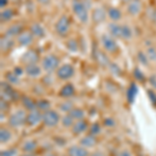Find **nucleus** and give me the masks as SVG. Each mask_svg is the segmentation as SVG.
I'll use <instances>...</instances> for the list:
<instances>
[{"instance_id":"nucleus-27","label":"nucleus","mask_w":156,"mask_h":156,"mask_svg":"<svg viewBox=\"0 0 156 156\" xmlns=\"http://www.w3.org/2000/svg\"><path fill=\"white\" fill-rule=\"evenodd\" d=\"M37 148V143L34 140H28L22 146V150L25 153H34Z\"/></svg>"},{"instance_id":"nucleus-5","label":"nucleus","mask_w":156,"mask_h":156,"mask_svg":"<svg viewBox=\"0 0 156 156\" xmlns=\"http://www.w3.org/2000/svg\"><path fill=\"white\" fill-rule=\"evenodd\" d=\"M100 43L102 48L109 53H117L119 51V45L115 37L110 34H102L100 37Z\"/></svg>"},{"instance_id":"nucleus-35","label":"nucleus","mask_w":156,"mask_h":156,"mask_svg":"<svg viewBox=\"0 0 156 156\" xmlns=\"http://www.w3.org/2000/svg\"><path fill=\"white\" fill-rule=\"evenodd\" d=\"M58 108L62 112H65V114H69L73 108H74V104H73L72 101H65V102L60 103Z\"/></svg>"},{"instance_id":"nucleus-9","label":"nucleus","mask_w":156,"mask_h":156,"mask_svg":"<svg viewBox=\"0 0 156 156\" xmlns=\"http://www.w3.org/2000/svg\"><path fill=\"white\" fill-rule=\"evenodd\" d=\"M93 55H94V58L97 62V64L99 66H101L102 68H108L109 65L112 64V62H110L109 57L107 56V54L105 52H103L102 50H100L98 47L94 48Z\"/></svg>"},{"instance_id":"nucleus-3","label":"nucleus","mask_w":156,"mask_h":156,"mask_svg":"<svg viewBox=\"0 0 156 156\" xmlns=\"http://www.w3.org/2000/svg\"><path fill=\"white\" fill-rule=\"evenodd\" d=\"M27 114L23 109H18L9 117V125L12 128H19L26 124Z\"/></svg>"},{"instance_id":"nucleus-34","label":"nucleus","mask_w":156,"mask_h":156,"mask_svg":"<svg viewBox=\"0 0 156 156\" xmlns=\"http://www.w3.org/2000/svg\"><path fill=\"white\" fill-rule=\"evenodd\" d=\"M60 122H62V126H64V127H66V128L71 127L72 128V126L74 125V123H75V120L73 119V118L69 114H66L64 117L62 118Z\"/></svg>"},{"instance_id":"nucleus-21","label":"nucleus","mask_w":156,"mask_h":156,"mask_svg":"<svg viewBox=\"0 0 156 156\" xmlns=\"http://www.w3.org/2000/svg\"><path fill=\"white\" fill-rule=\"evenodd\" d=\"M29 30L31 31V34L34 36V37H37V39H43V37L46 36L45 28L40 23H37V22L32 23L31 26H30Z\"/></svg>"},{"instance_id":"nucleus-8","label":"nucleus","mask_w":156,"mask_h":156,"mask_svg":"<svg viewBox=\"0 0 156 156\" xmlns=\"http://www.w3.org/2000/svg\"><path fill=\"white\" fill-rule=\"evenodd\" d=\"M75 68L70 64H64L56 71V76L60 80H69L74 76Z\"/></svg>"},{"instance_id":"nucleus-19","label":"nucleus","mask_w":156,"mask_h":156,"mask_svg":"<svg viewBox=\"0 0 156 156\" xmlns=\"http://www.w3.org/2000/svg\"><path fill=\"white\" fill-rule=\"evenodd\" d=\"M15 41L12 37H9L6 36H2L0 39V48L2 52H9L14 48Z\"/></svg>"},{"instance_id":"nucleus-38","label":"nucleus","mask_w":156,"mask_h":156,"mask_svg":"<svg viewBox=\"0 0 156 156\" xmlns=\"http://www.w3.org/2000/svg\"><path fill=\"white\" fill-rule=\"evenodd\" d=\"M146 54H147L149 60H151V62H156V48L152 46L149 47L147 49V51H146Z\"/></svg>"},{"instance_id":"nucleus-4","label":"nucleus","mask_w":156,"mask_h":156,"mask_svg":"<svg viewBox=\"0 0 156 156\" xmlns=\"http://www.w3.org/2000/svg\"><path fill=\"white\" fill-rule=\"evenodd\" d=\"M70 28H71L70 20L66 15L60 16L54 25L55 32H56V34L62 37H65L68 36V34L70 32Z\"/></svg>"},{"instance_id":"nucleus-1","label":"nucleus","mask_w":156,"mask_h":156,"mask_svg":"<svg viewBox=\"0 0 156 156\" xmlns=\"http://www.w3.org/2000/svg\"><path fill=\"white\" fill-rule=\"evenodd\" d=\"M72 11L78 21L82 24L87 23L89 21V9L83 0H72L71 1Z\"/></svg>"},{"instance_id":"nucleus-13","label":"nucleus","mask_w":156,"mask_h":156,"mask_svg":"<svg viewBox=\"0 0 156 156\" xmlns=\"http://www.w3.org/2000/svg\"><path fill=\"white\" fill-rule=\"evenodd\" d=\"M143 9V2L142 0H131L127 4V12L129 15L135 17L140 14Z\"/></svg>"},{"instance_id":"nucleus-12","label":"nucleus","mask_w":156,"mask_h":156,"mask_svg":"<svg viewBox=\"0 0 156 156\" xmlns=\"http://www.w3.org/2000/svg\"><path fill=\"white\" fill-rule=\"evenodd\" d=\"M106 19V12L101 6L95 7L92 12V20L95 24H101Z\"/></svg>"},{"instance_id":"nucleus-44","label":"nucleus","mask_w":156,"mask_h":156,"mask_svg":"<svg viewBox=\"0 0 156 156\" xmlns=\"http://www.w3.org/2000/svg\"><path fill=\"white\" fill-rule=\"evenodd\" d=\"M148 94H149V98H150V100H151V102L153 103V104H156V94L153 90H148Z\"/></svg>"},{"instance_id":"nucleus-33","label":"nucleus","mask_w":156,"mask_h":156,"mask_svg":"<svg viewBox=\"0 0 156 156\" xmlns=\"http://www.w3.org/2000/svg\"><path fill=\"white\" fill-rule=\"evenodd\" d=\"M5 78L6 80L9 81V84L12 85H16V84H19L20 83V78L19 76H17L14 72L11 71V72H7L5 74Z\"/></svg>"},{"instance_id":"nucleus-14","label":"nucleus","mask_w":156,"mask_h":156,"mask_svg":"<svg viewBox=\"0 0 156 156\" xmlns=\"http://www.w3.org/2000/svg\"><path fill=\"white\" fill-rule=\"evenodd\" d=\"M68 155L69 156H90V152L87 148L81 145H73L68 148Z\"/></svg>"},{"instance_id":"nucleus-20","label":"nucleus","mask_w":156,"mask_h":156,"mask_svg":"<svg viewBox=\"0 0 156 156\" xmlns=\"http://www.w3.org/2000/svg\"><path fill=\"white\" fill-rule=\"evenodd\" d=\"M108 32L112 37H114L115 39H121L122 37V25L118 24L117 22H110L107 25Z\"/></svg>"},{"instance_id":"nucleus-17","label":"nucleus","mask_w":156,"mask_h":156,"mask_svg":"<svg viewBox=\"0 0 156 156\" xmlns=\"http://www.w3.org/2000/svg\"><path fill=\"white\" fill-rule=\"evenodd\" d=\"M42 67H40L39 65H29V66H25V74L27 76L31 78H37L40 77L42 75Z\"/></svg>"},{"instance_id":"nucleus-51","label":"nucleus","mask_w":156,"mask_h":156,"mask_svg":"<svg viewBox=\"0 0 156 156\" xmlns=\"http://www.w3.org/2000/svg\"><path fill=\"white\" fill-rule=\"evenodd\" d=\"M150 83L152 85H154V87L156 89V77L155 76H152L150 78Z\"/></svg>"},{"instance_id":"nucleus-45","label":"nucleus","mask_w":156,"mask_h":156,"mask_svg":"<svg viewBox=\"0 0 156 156\" xmlns=\"http://www.w3.org/2000/svg\"><path fill=\"white\" fill-rule=\"evenodd\" d=\"M104 125L107 127H112V125H115V121L114 119H106L104 121Z\"/></svg>"},{"instance_id":"nucleus-30","label":"nucleus","mask_w":156,"mask_h":156,"mask_svg":"<svg viewBox=\"0 0 156 156\" xmlns=\"http://www.w3.org/2000/svg\"><path fill=\"white\" fill-rule=\"evenodd\" d=\"M132 29L129 25L127 24H123L122 25V37L121 39L124 40V41H129V40L132 39Z\"/></svg>"},{"instance_id":"nucleus-37","label":"nucleus","mask_w":156,"mask_h":156,"mask_svg":"<svg viewBox=\"0 0 156 156\" xmlns=\"http://www.w3.org/2000/svg\"><path fill=\"white\" fill-rule=\"evenodd\" d=\"M137 57V60L140 62L142 65H144V66H149V58H148L147 54L144 53L143 51H140L136 55Z\"/></svg>"},{"instance_id":"nucleus-15","label":"nucleus","mask_w":156,"mask_h":156,"mask_svg":"<svg viewBox=\"0 0 156 156\" xmlns=\"http://www.w3.org/2000/svg\"><path fill=\"white\" fill-rule=\"evenodd\" d=\"M16 96V92L12 87V84L6 82H1V98L4 100H14Z\"/></svg>"},{"instance_id":"nucleus-29","label":"nucleus","mask_w":156,"mask_h":156,"mask_svg":"<svg viewBox=\"0 0 156 156\" xmlns=\"http://www.w3.org/2000/svg\"><path fill=\"white\" fill-rule=\"evenodd\" d=\"M11 138H12L11 130L7 129V128L2 127L0 129V143L1 144H6V143H9L11 140Z\"/></svg>"},{"instance_id":"nucleus-26","label":"nucleus","mask_w":156,"mask_h":156,"mask_svg":"<svg viewBox=\"0 0 156 156\" xmlns=\"http://www.w3.org/2000/svg\"><path fill=\"white\" fill-rule=\"evenodd\" d=\"M21 101H22V105L24 106L25 109L29 110V112H30V110L37 109V102H34L30 97L22 96L21 97Z\"/></svg>"},{"instance_id":"nucleus-50","label":"nucleus","mask_w":156,"mask_h":156,"mask_svg":"<svg viewBox=\"0 0 156 156\" xmlns=\"http://www.w3.org/2000/svg\"><path fill=\"white\" fill-rule=\"evenodd\" d=\"M90 156H105L104 155V153L103 152H100V151H96V152H94V153H92Z\"/></svg>"},{"instance_id":"nucleus-52","label":"nucleus","mask_w":156,"mask_h":156,"mask_svg":"<svg viewBox=\"0 0 156 156\" xmlns=\"http://www.w3.org/2000/svg\"><path fill=\"white\" fill-rule=\"evenodd\" d=\"M152 20H153V22L156 24V9H154V12H153V14H152Z\"/></svg>"},{"instance_id":"nucleus-16","label":"nucleus","mask_w":156,"mask_h":156,"mask_svg":"<svg viewBox=\"0 0 156 156\" xmlns=\"http://www.w3.org/2000/svg\"><path fill=\"white\" fill-rule=\"evenodd\" d=\"M87 129H89V124H87V122L85 120L75 121L74 125H73L72 128H71L72 133L74 135L82 134V133H84Z\"/></svg>"},{"instance_id":"nucleus-31","label":"nucleus","mask_w":156,"mask_h":156,"mask_svg":"<svg viewBox=\"0 0 156 156\" xmlns=\"http://www.w3.org/2000/svg\"><path fill=\"white\" fill-rule=\"evenodd\" d=\"M69 115L74 119L75 121L78 120H83L84 119V112L81 109V108H76L74 107L71 112H69Z\"/></svg>"},{"instance_id":"nucleus-53","label":"nucleus","mask_w":156,"mask_h":156,"mask_svg":"<svg viewBox=\"0 0 156 156\" xmlns=\"http://www.w3.org/2000/svg\"><path fill=\"white\" fill-rule=\"evenodd\" d=\"M44 156H56V155H55L54 153H46Z\"/></svg>"},{"instance_id":"nucleus-2","label":"nucleus","mask_w":156,"mask_h":156,"mask_svg":"<svg viewBox=\"0 0 156 156\" xmlns=\"http://www.w3.org/2000/svg\"><path fill=\"white\" fill-rule=\"evenodd\" d=\"M42 69L46 73H53L54 71H57V69L60 67V60L58 56L55 54H47L42 58Z\"/></svg>"},{"instance_id":"nucleus-54","label":"nucleus","mask_w":156,"mask_h":156,"mask_svg":"<svg viewBox=\"0 0 156 156\" xmlns=\"http://www.w3.org/2000/svg\"><path fill=\"white\" fill-rule=\"evenodd\" d=\"M123 1H124L125 3H127V4H128V3H129L130 1H131V0H123Z\"/></svg>"},{"instance_id":"nucleus-23","label":"nucleus","mask_w":156,"mask_h":156,"mask_svg":"<svg viewBox=\"0 0 156 156\" xmlns=\"http://www.w3.org/2000/svg\"><path fill=\"white\" fill-rule=\"evenodd\" d=\"M96 144H97V138L96 136H94V135H92V134L85 135V136L82 137L79 142V145H81L82 147L87 148V149L93 148Z\"/></svg>"},{"instance_id":"nucleus-40","label":"nucleus","mask_w":156,"mask_h":156,"mask_svg":"<svg viewBox=\"0 0 156 156\" xmlns=\"http://www.w3.org/2000/svg\"><path fill=\"white\" fill-rule=\"evenodd\" d=\"M133 76L135 77V79H136L137 81L143 82L145 80L144 73L140 71V69H138V68H135V69H134V71H133Z\"/></svg>"},{"instance_id":"nucleus-32","label":"nucleus","mask_w":156,"mask_h":156,"mask_svg":"<svg viewBox=\"0 0 156 156\" xmlns=\"http://www.w3.org/2000/svg\"><path fill=\"white\" fill-rule=\"evenodd\" d=\"M66 47L71 52H77L79 50V43L75 39H69L66 42Z\"/></svg>"},{"instance_id":"nucleus-25","label":"nucleus","mask_w":156,"mask_h":156,"mask_svg":"<svg viewBox=\"0 0 156 156\" xmlns=\"http://www.w3.org/2000/svg\"><path fill=\"white\" fill-rule=\"evenodd\" d=\"M137 93H138L137 85H136V83L132 82V83L130 84V87H128V90H127V100H128V102H129V103L134 102Z\"/></svg>"},{"instance_id":"nucleus-10","label":"nucleus","mask_w":156,"mask_h":156,"mask_svg":"<svg viewBox=\"0 0 156 156\" xmlns=\"http://www.w3.org/2000/svg\"><path fill=\"white\" fill-rule=\"evenodd\" d=\"M41 122H43V114L40 109H34L30 110L27 114V120H26V124L28 126H37V124H40Z\"/></svg>"},{"instance_id":"nucleus-47","label":"nucleus","mask_w":156,"mask_h":156,"mask_svg":"<svg viewBox=\"0 0 156 156\" xmlns=\"http://www.w3.org/2000/svg\"><path fill=\"white\" fill-rule=\"evenodd\" d=\"M37 1L39 2L40 4H42V5H49L51 0H37Z\"/></svg>"},{"instance_id":"nucleus-18","label":"nucleus","mask_w":156,"mask_h":156,"mask_svg":"<svg viewBox=\"0 0 156 156\" xmlns=\"http://www.w3.org/2000/svg\"><path fill=\"white\" fill-rule=\"evenodd\" d=\"M23 30L24 29H23V25L22 24H18V23L12 24L6 29L4 36L12 37V39H14V37H18V36L21 34L22 31H23Z\"/></svg>"},{"instance_id":"nucleus-42","label":"nucleus","mask_w":156,"mask_h":156,"mask_svg":"<svg viewBox=\"0 0 156 156\" xmlns=\"http://www.w3.org/2000/svg\"><path fill=\"white\" fill-rule=\"evenodd\" d=\"M108 68H109L110 72H112L114 75H120L121 74V69H120V67L118 66L117 64H114V62H112Z\"/></svg>"},{"instance_id":"nucleus-48","label":"nucleus","mask_w":156,"mask_h":156,"mask_svg":"<svg viewBox=\"0 0 156 156\" xmlns=\"http://www.w3.org/2000/svg\"><path fill=\"white\" fill-rule=\"evenodd\" d=\"M7 3H9V0H0V7H1L2 9H5Z\"/></svg>"},{"instance_id":"nucleus-36","label":"nucleus","mask_w":156,"mask_h":156,"mask_svg":"<svg viewBox=\"0 0 156 156\" xmlns=\"http://www.w3.org/2000/svg\"><path fill=\"white\" fill-rule=\"evenodd\" d=\"M50 106H51V104L48 100H39L37 102V108L41 112H47L50 109Z\"/></svg>"},{"instance_id":"nucleus-39","label":"nucleus","mask_w":156,"mask_h":156,"mask_svg":"<svg viewBox=\"0 0 156 156\" xmlns=\"http://www.w3.org/2000/svg\"><path fill=\"white\" fill-rule=\"evenodd\" d=\"M89 130H90V134L94 135V136H97L100 133V131H101V128H100V125L98 124V123H94V124L89 128Z\"/></svg>"},{"instance_id":"nucleus-24","label":"nucleus","mask_w":156,"mask_h":156,"mask_svg":"<svg viewBox=\"0 0 156 156\" xmlns=\"http://www.w3.org/2000/svg\"><path fill=\"white\" fill-rule=\"evenodd\" d=\"M107 16L112 20V22H118L122 19V12L117 7H109L107 11Z\"/></svg>"},{"instance_id":"nucleus-49","label":"nucleus","mask_w":156,"mask_h":156,"mask_svg":"<svg viewBox=\"0 0 156 156\" xmlns=\"http://www.w3.org/2000/svg\"><path fill=\"white\" fill-rule=\"evenodd\" d=\"M118 156H131V154H130L129 151L125 150V151H122V152H120L119 154H118Z\"/></svg>"},{"instance_id":"nucleus-7","label":"nucleus","mask_w":156,"mask_h":156,"mask_svg":"<svg viewBox=\"0 0 156 156\" xmlns=\"http://www.w3.org/2000/svg\"><path fill=\"white\" fill-rule=\"evenodd\" d=\"M20 62L25 66L37 65L40 62V55L34 49H29L27 51H25L23 55L20 57Z\"/></svg>"},{"instance_id":"nucleus-11","label":"nucleus","mask_w":156,"mask_h":156,"mask_svg":"<svg viewBox=\"0 0 156 156\" xmlns=\"http://www.w3.org/2000/svg\"><path fill=\"white\" fill-rule=\"evenodd\" d=\"M34 36L31 34L30 30H23L17 37V43L21 47H27L34 43Z\"/></svg>"},{"instance_id":"nucleus-41","label":"nucleus","mask_w":156,"mask_h":156,"mask_svg":"<svg viewBox=\"0 0 156 156\" xmlns=\"http://www.w3.org/2000/svg\"><path fill=\"white\" fill-rule=\"evenodd\" d=\"M0 156H18V150L17 149H7L4 151H1Z\"/></svg>"},{"instance_id":"nucleus-6","label":"nucleus","mask_w":156,"mask_h":156,"mask_svg":"<svg viewBox=\"0 0 156 156\" xmlns=\"http://www.w3.org/2000/svg\"><path fill=\"white\" fill-rule=\"evenodd\" d=\"M60 120L62 119H60L58 112L53 109H49L43 112V123L45 126L49 128L55 127L60 122Z\"/></svg>"},{"instance_id":"nucleus-46","label":"nucleus","mask_w":156,"mask_h":156,"mask_svg":"<svg viewBox=\"0 0 156 156\" xmlns=\"http://www.w3.org/2000/svg\"><path fill=\"white\" fill-rule=\"evenodd\" d=\"M6 109H7L6 100H4V99H2V98H1V112H4Z\"/></svg>"},{"instance_id":"nucleus-43","label":"nucleus","mask_w":156,"mask_h":156,"mask_svg":"<svg viewBox=\"0 0 156 156\" xmlns=\"http://www.w3.org/2000/svg\"><path fill=\"white\" fill-rule=\"evenodd\" d=\"M12 72L15 73V74L17 75V76H21L22 74L25 72V69H23L22 67H19V66H17V67H15L14 68V70H12Z\"/></svg>"},{"instance_id":"nucleus-22","label":"nucleus","mask_w":156,"mask_h":156,"mask_svg":"<svg viewBox=\"0 0 156 156\" xmlns=\"http://www.w3.org/2000/svg\"><path fill=\"white\" fill-rule=\"evenodd\" d=\"M74 94H75V87L72 83L65 84L59 90V96L62 98H65V99L73 97Z\"/></svg>"},{"instance_id":"nucleus-28","label":"nucleus","mask_w":156,"mask_h":156,"mask_svg":"<svg viewBox=\"0 0 156 156\" xmlns=\"http://www.w3.org/2000/svg\"><path fill=\"white\" fill-rule=\"evenodd\" d=\"M15 12L12 9H3L0 12V19L1 22H9L14 18Z\"/></svg>"},{"instance_id":"nucleus-55","label":"nucleus","mask_w":156,"mask_h":156,"mask_svg":"<svg viewBox=\"0 0 156 156\" xmlns=\"http://www.w3.org/2000/svg\"><path fill=\"white\" fill-rule=\"evenodd\" d=\"M68 156H69V155H68Z\"/></svg>"}]
</instances>
